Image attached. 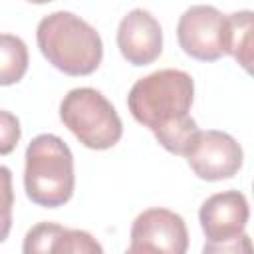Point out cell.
<instances>
[{
	"label": "cell",
	"mask_w": 254,
	"mask_h": 254,
	"mask_svg": "<svg viewBox=\"0 0 254 254\" xmlns=\"http://www.w3.org/2000/svg\"><path fill=\"white\" fill-rule=\"evenodd\" d=\"M42 56L65 75H89L103 60V42L93 26L73 12L58 10L44 16L36 30Z\"/></svg>",
	"instance_id": "1"
},
{
	"label": "cell",
	"mask_w": 254,
	"mask_h": 254,
	"mask_svg": "<svg viewBox=\"0 0 254 254\" xmlns=\"http://www.w3.org/2000/svg\"><path fill=\"white\" fill-rule=\"evenodd\" d=\"M194 101V81L183 69H159L137 79L127 95L135 121L153 133L189 117Z\"/></svg>",
	"instance_id": "2"
},
{
	"label": "cell",
	"mask_w": 254,
	"mask_h": 254,
	"mask_svg": "<svg viewBox=\"0 0 254 254\" xmlns=\"http://www.w3.org/2000/svg\"><path fill=\"white\" fill-rule=\"evenodd\" d=\"M24 189L28 198L44 208L64 206L75 189L73 155L64 139L52 133L34 137L26 149Z\"/></svg>",
	"instance_id": "3"
},
{
	"label": "cell",
	"mask_w": 254,
	"mask_h": 254,
	"mask_svg": "<svg viewBox=\"0 0 254 254\" xmlns=\"http://www.w3.org/2000/svg\"><path fill=\"white\" fill-rule=\"evenodd\" d=\"M60 119L87 149H111L123 135V123L115 107L93 87L67 91L60 103Z\"/></svg>",
	"instance_id": "4"
},
{
	"label": "cell",
	"mask_w": 254,
	"mask_h": 254,
	"mask_svg": "<svg viewBox=\"0 0 254 254\" xmlns=\"http://www.w3.org/2000/svg\"><path fill=\"white\" fill-rule=\"evenodd\" d=\"M248 216V200L240 190H222L210 194L198 210L200 228L206 236L202 252H250L252 244L244 234Z\"/></svg>",
	"instance_id": "5"
},
{
	"label": "cell",
	"mask_w": 254,
	"mask_h": 254,
	"mask_svg": "<svg viewBox=\"0 0 254 254\" xmlns=\"http://www.w3.org/2000/svg\"><path fill=\"white\" fill-rule=\"evenodd\" d=\"M177 40L187 56L216 62L226 56V14L208 4L187 8L177 24Z\"/></svg>",
	"instance_id": "6"
},
{
	"label": "cell",
	"mask_w": 254,
	"mask_h": 254,
	"mask_svg": "<svg viewBox=\"0 0 254 254\" xmlns=\"http://www.w3.org/2000/svg\"><path fill=\"white\" fill-rule=\"evenodd\" d=\"M131 242L127 252L147 254H185L189 248V232L181 214L169 208H147L131 224Z\"/></svg>",
	"instance_id": "7"
},
{
	"label": "cell",
	"mask_w": 254,
	"mask_h": 254,
	"mask_svg": "<svg viewBox=\"0 0 254 254\" xmlns=\"http://www.w3.org/2000/svg\"><path fill=\"white\" fill-rule=\"evenodd\" d=\"M187 161L198 179L224 181L232 179L240 171L244 153L232 135L218 129H198L187 153Z\"/></svg>",
	"instance_id": "8"
},
{
	"label": "cell",
	"mask_w": 254,
	"mask_h": 254,
	"mask_svg": "<svg viewBox=\"0 0 254 254\" xmlns=\"http://www.w3.org/2000/svg\"><path fill=\"white\" fill-rule=\"evenodd\" d=\"M117 48L131 65H149L163 52V30L157 18L143 8L131 10L117 28Z\"/></svg>",
	"instance_id": "9"
},
{
	"label": "cell",
	"mask_w": 254,
	"mask_h": 254,
	"mask_svg": "<svg viewBox=\"0 0 254 254\" xmlns=\"http://www.w3.org/2000/svg\"><path fill=\"white\" fill-rule=\"evenodd\" d=\"M252 32L254 14L250 10L226 14V54H230L246 71H250L252 64Z\"/></svg>",
	"instance_id": "10"
},
{
	"label": "cell",
	"mask_w": 254,
	"mask_h": 254,
	"mask_svg": "<svg viewBox=\"0 0 254 254\" xmlns=\"http://www.w3.org/2000/svg\"><path fill=\"white\" fill-rule=\"evenodd\" d=\"M28 48L14 34H0V85L18 83L28 71Z\"/></svg>",
	"instance_id": "11"
},
{
	"label": "cell",
	"mask_w": 254,
	"mask_h": 254,
	"mask_svg": "<svg viewBox=\"0 0 254 254\" xmlns=\"http://www.w3.org/2000/svg\"><path fill=\"white\" fill-rule=\"evenodd\" d=\"M65 230V226L62 224H56V222H40L36 226H32L28 232H26V238H24V246L22 250L26 254H48V252H54L56 250V244L62 236V232Z\"/></svg>",
	"instance_id": "12"
},
{
	"label": "cell",
	"mask_w": 254,
	"mask_h": 254,
	"mask_svg": "<svg viewBox=\"0 0 254 254\" xmlns=\"http://www.w3.org/2000/svg\"><path fill=\"white\" fill-rule=\"evenodd\" d=\"M56 254H101V244L85 230L65 228L56 244Z\"/></svg>",
	"instance_id": "13"
},
{
	"label": "cell",
	"mask_w": 254,
	"mask_h": 254,
	"mask_svg": "<svg viewBox=\"0 0 254 254\" xmlns=\"http://www.w3.org/2000/svg\"><path fill=\"white\" fill-rule=\"evenodd\" d=\"M12 206H14L12 171L0 165V244L8 238L12 228Z\"/></svg>",
	"instance_id": "14"
},
{
	"label": "cell",
	"mask_w": 254,
	"mask_h": 254,
	"mask_svg": "<svg viewBox=\"0 0 254 254\" xmlns=\"http://www.w3.org/2000/svg\"><path fill=\"white\" fill-rule=\"evenodd\" d=\"M22 137L20 121L14 113L0 109V155H10Z\"/></svg>",
	"instance_id": "15"
},
{
	"label": "cell",
	"mask_w": 254,
	"mask_h": 254,
	"mask_svg": "<svg viewBox=\"0 0 254 254\" xmlns=\"http://www.w3.org/2000/svg\"><path fill=\"white\" fill-rule=\"evenodd\" d=\"M28 2H32V4H48L52 0H28Z\"/></svg>",
	"instance_id": "16"
}]
</instances>
